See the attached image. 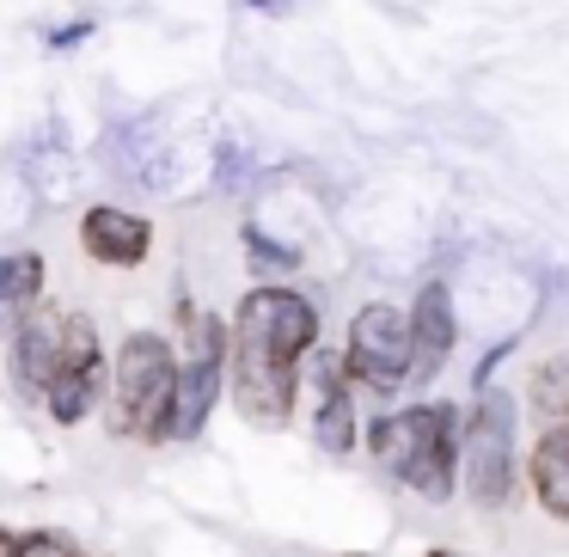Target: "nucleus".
I'll list each match as a JSON object with an SVG mask.
<instances>
[{"label": "nucleus", "instance_id": "nucleus-1", "mask_svg": "<svg viewBox=\"0 0 569 557\" xmlns=\"http://www.w3.org/2000/svg\"><path fill=\"white\" fill-rule=\"evenodd\" d=\"M233 349H227V398L239 405V417L258 429H282L300 405V374L307 356L319 349V300L300 295L288 282H258L239 295L233 319Z\"/></svg>", "mask_w": 569, "mask_h": 557}, {"label": "nucleus", "instance_id": "nucleus-2", "mask_svg": "<svg viewBox=\"0 0 569 557\" xmlns=\"http://www.w3.org/2000/svg\"><path fill=\"white\" fill-rule=\"evenodd\" d=\"M368 454L410 496H422V503H453L459 454H466V410L447 405V398H417V405L380 410L368 422Z\"/></svg>", "mask_w": 569, "mask_h": 557}, {"label": "nucleus", "instance_id": "nucleus-3", "mask_svg": "<svg viewBox=\"0 0 569 557\" xmlns=\"http://www.w3.org/2000/svg\"><path fill=\"white\" fill-rule=\"evenodd\" d=\"M459 484L471 508L502 515L520 496V392L483 386L466 410V454H459Z\"/></svg>", "mask_w": 569, "mask_h": 557}, {"label": "nucleus", "instance_id": "nucleus-4", "mask_svg": "<svg viewBox=\"0 0 569 557\" xmlns=\"http://www.w3.org/2000/svg\"><path fill=\"white\" fill-rule=\"evenodd\" d=\"M227 349H233V331H227L221 312H209L197 325V337H190V356L178 361V380L166 392L160 417H153L148 447H190L209 429L214 405L227 398Z\"/></svg>", "mask_w": 569, "mask_h": 557}, {"label": "nucleus", "instance_id": "nucleus-5", "mask_svg": "<svg viewBox=\"0 0 569 557\" xmlns=\"http://www.w3.org/2000/svg\"><path fill=\"white\" fill-rule=\"evenodd\" d=\"M178 349L166 331H129L111 356V398H104V417H111V435H129V441H148L153 417H160L166 392L178 380Z\"/></svg>", "mask_w": 569, "mask_h": 557}, {"label": "nucleus", "instance_id": "nucleus-6", "mask_svg": "<svg viewBox=\"0 0 569 557\" xmlns=\"http://www.w3.org/2000/svg\"><path fill=\"white\" fill-rule=\"evenodd\" d=\"M410 312L392 307V300H368V307L349 319L343 337V374L356 392L373 398H392L410 386Z\"/></svg>", "mask_w": 569, "mask_h": 557}, {"label": "nucleus", "instance_id": "nucleus-7", "mask_svg": "<svg viewBox=\"0 0 569 557\" xmlns=\"http://www.w3.org/2000/svg\"><path fill=\"white\" fill-rule=\"evenodd\" d=\"M104 398H111V356H104V344H99V325H92V312L74 307L62 368H56L50 392H43V410H50L56 429H80L92 410H104Z\"/></svg>", "mask_w": 569, "mask_h": 557}, {"label": "nucleus", "instance_id": "nucleus-8", "mask_svg": "<svg viewBox=\"0 0 569 557\" xmlns=\"http://www.w3.org/2000/svg\"><path fill=\"white\" fill-rule=\"evenodd\" d=\"M68 325H74V307L62 300H43L13 337H7V380L26 405H43L56 368H62V349H68Z\"/></svg>", "mask_w": 569, "mask_h": 557}, {"label": "nucleus", "instance_id": "nucleus-9", "mask_svg": "<svg viewBox=\"0 0 569 557\" xmlns=\"http://www.w3.org/2000/svg\"><path fill=\"white\" fill-rule=\"evenodd\" d=\"M80 251L99 270H141L153 251V221L129 202H87L80 209Z\"/></svg>", "mask_w": 569, "mask_h": 557}, {"label": "nucleus", "instance_id": "nucleus-10", "mask_svg": "<svg viewBox=\"0 0 569 557\" xmlns=\"http://www.w3.org/2000/svg\"><path fill=\"white\" fill-rule=\"evenodd\" d=\"M410 386L405 392H422V386L441 380V368L459 349V312H453V288L447 282H422L417 307H410Z\"/></svg>", "mask_w": 569, "mask_h": 557}, {"label": "nucleus", "instance_id": "nucleus-11", "mask_svg": "<svg viewBox=\"0 0 569 557\" xmlns=\"http://www.w3.org/2000/svg\"><path fill=\"white\" fill-rule=\"evenodd\" d=\"M307 386H312V441H319L325 454H356L361 422H356V386H349V374H343V349H337V356L312 349Z\"/></svg>", "mask_w": 569, "mask_h": 557}, {"label": "nucleus", "instance_id": "nucleus-12", "mask_svg": "<svg viewBox=\"0 0 569 557\" xmlns=\"http://www.w3.org/2000/svg\"><path fill=\"white\" fill-rule=\"evenodd\" d=\"M527 490L551 520H569V422H545L539 441L527 447Z\"/></svg>", "mask_w": 569, "mask_h": 557}, {"label": "nucleus", "instance_id": "nucleus-13", "mask_svg": "<svg viewBox=\"0 0 569 557\" xmlns=\"http://www.w3.org/2000/svg\"><path fill=\"white\" fill-rule=\"evenodd\" d=\"M43 288H50V263H43V251H0V331L13 337L19 325L50 300Z\"/></svg>", "mask_w": 569, "mask_h": 557}, {"label": "nucleus", "instance_id": "nucleus-14", "mask_svg": "<svg viewBox=\"0 0 569 557\" xmlns=\"http://www.w3.org/2000/svg\"><path fill=\"white\" fill-rule=\"evenodd\" d=\"M527 405L539 410L545 422L569 417V356H545L539 368L527 374Z\"/></svg>", "mask_w": 569, "mask_h": 557}, {"label": "nucleus", "instance_id": "nucleus-15", "mask_svg": "<svg viewBox=\"0 0 569 557\" xmlns=\"http://www.w3.org/2000/svg\"><path fill=\"white\" fill-rule=\"evenodd\" d=\"M239 239H246V263L263 276V282H282V276H295V270H300V251H295V246H282V239H270L263 227H246Z\"/></svg>", "mask_w": 569, "mask_h": 557}, {"label": "nucleus", "instance_id": "nucleus-16", "mask_svg": "<svg viewBox=\"0 0 569 557\" xmlns=\"http://www.w3.org/2000/svg\"><path fill=\"white\" fill-rule=\"evenodd\" d=\"M26 557H87L68 533H50V527H38V533H26Z\"/></svg>", "mask_w": 569, "mask_h": 557}, {"label": "nucleus", "instance_id": "nucleus-17", "mask_svg": "<svg viewBox=\"0 0 569 557\" xmlns=\"http://www.w3.org/2000/svg\"><path fill=\"white\" fill-rule=\"evenodd\" d=\"M87 38H92V19H68V26H56L50 38H43V50L62 56V50H74V43H87Z\"/></svg>", "mask_w": 569, "mask_h": 557}, {"label": "nucleus", "instance_id": "nucleus-18", "mask_svg": "<svg viewBox=\"0 0 569 557\" xmlns=\"http://www.w3.org/2000/svg\"><path fill=\"white\" fill-rule=\"evenodd\" d=\"M0 557H26V533H13V527H0Z\"/></svg>", "mask_w": 569, "mask_h": 557}, {"label": "nucleus", "instance_id": "nucleus-19", "mask_svg": "<svg viewBox=\"0 0 569 557\" xmlns=\"http://www.w3.org/2000/svg\"><path fill=\"white\" fill-rule=\"evenodd\" d=\"M239 7H251V13H288V0H239Z\"/></svg>", "mask_w": 569, "mask_h": 557}, {"label": "nucleus", "instance_id": "nucleus-20", "mask_svg": "<svg viewBox=\"0 0 569 557\" xmlns=\"http://www.w3.org/2000/svg\"><path fill=\"white\" fill-rule=\"evenodd\" d=\"M429 557H459V551H429Z\"/></svg>", "mask_w": 569, "mask_h": 557}, {"label": "nucleus", "instance_id": "nucleus-21", "mask_svg": "<svg viewBox=\"0 0 569 557\" xmlns=\"http://www.w3.org/2000/svg\"><path fill=\"white\" fill-rule=\"evenodd\" d=\"M343 557H356V551H343Z\"/></svg>", "mask_w": 569, "mask_h": 557}, {"label": "nucleus", "instance_id": "nucleus-22", "mask_svg": "<svg viewBox=\"0 0 569 557\" xmlns=\"http://www.w3.org/2000/svg\"><path fill=\"white\" fill-rule=\"evenodd\" d=\"M563 422H569V417H563Z\"/></svg>", "mask_w": 569, "mask_h": 557}]
</instances>
